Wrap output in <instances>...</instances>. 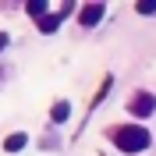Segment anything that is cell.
Listing matches in <instances>:
<instances>
[{
	"mask_svg": "<svg viewBox=\"0 0 156 156\" xmlns=\"http://www.w3.org/2000/svg\"><path fill=\"white\" fill-rule=\"evenodd\" d=\"M114 146L121 149V153L135 156V153H142V149H149V131L142 124H121V128H114Z\"/></svg>",
	"mask_w": 156,
	"mask_h": 156,
	"instance_id": "6da1fadb",
	"label": "cell"
},
{
	"mask_svg": "<svg viewBox=\"0 0 156 156\" xmlns=\"http://www.w3.org/2000/svg\"><path fill=\"white\" fill-rule=\"evenodd\" d=\"M128 110H131L135 117H149V114L156 110V96H149V92H142V96H135L131 103H128Z\"/></svg>",
	"mask_w": 156,
	"mask_h": 156,
	"instance_id": "7a4b0ae2",
	"label": "cell"
},
{
	"mask_svg": "<svg viewBox=\"0 0 156 156\" xmlns=\"http://www.w3.org/2000/svg\"><path fill=\"white\" fill-rule=\"evenodd\" d=\"M103 14H107V4H85V7L78 11V21L82 25H96Z\"/></svg>",
	"mask_w": 156,
	"mask_h": 156,
	"instance_id": "3957f363",
	"label": "cell"
},
{
	"mask_svg": "<svg viewBox=\"0 0 156 156\" xmlns=\"http://www.w3.org/2000/svg\"><path fill=\"white\" fill-rule=\"evenodd\" d=\"M25 146H29V135H21V131H14V135L4 138V149H7V153H18V149H25Z\"/></svg>",
	"mask_w": 156,
	"mask_h": 156,
	"instance_id": "277c9868",
	"label": "cell"
},
{
	"mask_svg": "<svg viewBox=\"0 0 156 156\" xmlns=\"http://www.w3.org/2000/svg\"><path fill=\"white\" fill-rule=\"evenodd\" d=\"M60 14H43V18H39V32H57L60 29Z\"/></svg>",
	"mask_w": 156,
	"mask_h": 156,
	"instance_id": "5b68a950",
	"label": "cell"
},
{
	"mask_svg": "<svg viewBox=\"0 0 156 156\" xmlns=\"http://www.w3.org/2000/svg\"><path fill=\"white\" fill-rule=\"evenodd\" d=\"M68 114H71V103H68V99H60V103H53V110H50V117H53L57 124H60V121H68Z\"/></svg>",
	"mask_w": 156,
	"mask_h": 156,
	"instance_id": "8992f818",
	"label": "cell"
},
{
	"mask_svg": "<svg viewBox=\"0 0 156 156\" xmlns=\"http://www.w3.org/2000/svg\"><path fill=\"white\" fill-rule=\"evenodd\" d=\"M46 7H50V4H43V0H32V4H29V7H25V11H29V14H32V18H43V14H46Z\"/></svg>",
	"mask_w": 156,
	"mask_h": 156,
	"instance_id": "52a82bcc",
	"label": "cell"
},
{
	"mask_svg": "<svg viewBox=\"0 0 156 156\" xmlns=\"http://www.w3.org/2000/svg\"><path fill=\"white\" fill-rule=\"evenodd\" d=\"M135 11H138V14H156V0H138Z\"/></svg>",
	"mask_w": 156,
	"mask_h": 156,
	"instance_id": "ba28073f",
	"label": "cell"
},
{
	"mask_svg": "<svg viewBox=\"0 0 156 156\" xmlns=\"http://www.w3.org/2000/svg\"><path fill=\"white\" fill-rule=\"evenodd\" d=\"M4 46H7V36H4V32H0V50H4Z\"/></svg>",
	"mask_w": 156,
	"mask_h": 156,
	"instance_id": "9c48e42d",
	"label": "cell"
}]
</instances>
